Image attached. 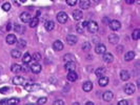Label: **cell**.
<instances>
[{"mask_svg":"<svg viewBox=\"0 0 140 105\" xmlns=\"http://www.w3.org/2000/svg\"><path fill=\"white\" fill-rule=\"evenodd\" d=\"M90 48H91V43L84 42V43L82 44V49H83V51H88Z\"/></svg>","mask_w":140,"mask_h":105,"instance_id":"cell-35","label":"cell"},{"mask_svg":"<svg viewBox=\"0 0 140 105\" xmlns=\"http://www.w3.org/2000/svg\"><path fill=\"white\" fill-rule=\"evenodd\" d=\"M103 55V61L104 62H106V63H111L113 62V60H114V57H113V55L111 53H104L102 54Z\"/></svg>","mask_w":140,"mask_h":105,"instance_id":"cell-8","label":"cell"},{"mask_svg":"<svg viewBox=\"0 0 140 105\" xmlns=\"http://www.w3.org/2000/svg\"><path fill=\"white\" fill-rule=\"evenodd\" d=\"M90 5H91L90 0H80L79 1V6L82 9H88L90 7Z\"/></svg>","mask_w":140,"mask_h":105,"instance_id":"cell-12","label":"cell"},{"mask_svg":"<svg viewBox=\"0 0 140 105\" xmlns=\"http://www.w3.org/2000/svg\"><path fill=\"white\" fill-rule=\"evenodd\" d=\"M108 24H110V27H111L112 31H118V29L121 27V23H120V21H118V20H112Z\"/></svg>","mask_w":140,"mask_h":105,"instance_id":"cell-4","label":"cell"},{"mask_svg":"<svg viewBox=\"0 0 140 105\" xmlns=\"http://www.w3.org/2000/svg\"><path fill=\"white\" fill-rule=\"evenodd\" d=\"M113 97H114L113 93L110 92V91H108V92H106V93H103V95H102L103 100H104V101H106V102H110V101H111V100L113 99Z\"/></svg>","mask_w":140,"mask_h":105,"instance_id":"cell-13","label":"cell"},{"mask_svg":"<svg viewBox=\"0 0 140 105\" xmlns=\"http://www.w3.org/2000/svg\"><path fill=\"white\" fill-rule=\"evenodd\" d=\"M31 60H32V56L28 53H26L23 55V58H22V62L23 63H26V64L30 63V62H31Z\"/></svg>","mask_w":140,"mask_h":105,"instance_id":"cell-30","label":"cell"},{"mask_svg":"<svg viewBox=\"0 0 140 105\" xmlns=\"http://www.w3.org/2000/svg\"><path fill=\"white\" fill-rule=\"evenodd\" d=\"M11 71L15 74H18L22 71V67H21V65H19V64H13L11 67Z\"/></svg>","mask_w":140,"mask_h":105,"instance_id":"cell-26","label":"cell"},{"mask_svg":"<svg viewBox=\"0 0 140 105\" xmlns=\"http://www.w3.org/2000/svg\"><path fill=\"white\" fill-rule=\"evenodd\" d=\"M66 3L68 4V5H71V6H74L75 4L77 3V0H66Z\"/></svg>","mask_w":140,"mask_h":105,"instance_id":"cell-39","label":"cell"},{"mask_svg":"<svg viewBox=\"0 0 140 105\" xmlns=\"http://www.w3.org/2000/svg\"><path fill=\"white\" fill-rule=\"evenodd\" d=\"M10 8H11V4H10L8 2H6V3H3L2 4V9L3 11H10Z\"/></svg>","mask_w":140,"mask_h":105,"instance_id":"cell-36","label":"cell"},{"mask_svg":"<svg viewBox=\"0 0 140 105\" xmlns=\"http://www.w3.org/2000/svg\"><path fill=\"white\" fill-rule=\"evenodd\" d=\"M126 2L128 4H133V3L135 2V0H126Z\"/></svg>","mask_w":140,"mask_h":105,"instance_id":"cell-45","label":"cell"},{"mask_svg":"<svg viewBox=\"0 0 140 105\" xmlns=\"http://www.w3.org/2000/svg\"><path fill=\"white\" fill-rule=\"evenodd\" d=\"M14 31L17 32L18 34H22V33H24V31H26V27H24L23 25H21V24H15Z\"/></svg>","mask_w":140,"mask_h":105,"instance_id":"cell-23","label":"cell"},{"mask_svg":"<svg viewBox=\"0 0 140 105\" xmlns=\"http://www.w3.org/2000/svg\"><path fill=\"white\" fill-rule=\"evenodd\" d=\"M135 92V85L133 83H126L124 85V93L128 95H132Z\"/></svg>","mask_w":140,"mask_h":105,"instance_id":"cell-3","label":"cell"},{"mask_svg":"<svg viewBox=\"0 0 140 105\" xmlns=\"http://www.w3.org/2000/svg\"><path fill=\"white\" fill-rule=\"evenodd\" d=\"M53 48L55 49V51H57V52L62 51L63 49V43L61 41H59V40H57V41H55L53 43Z\"/></svg>","mask_w":140,"mask_h":105,"instance_id":"cell-11","label":"cell"},{"mask_svg":"<svg viewBox=\"0 0 140 105\" xmlns=\"http://www.w3.org/2000/svg\"><path fill=\"white\" fill-rule=\"evenodd\" d=\"M31 71L34 73V74H39L40 72H41V65H40L39 63H34L31 65Z\"/></svg>","mask_w":140,"mask_h":105,"instance_id":"cell-10","label":"cell"},{"mask_svg":"<svg viewBox=\"0 0 140 105\" xmlns=\"http://www.w3.org/2000/svg\"><path fill=\"white\" fill-rule=\"evenodd\" d=\"M86 105H93V102H86Z\"/></svg>","mask_w":140,"mask_h":105,"instance_id":"cell-48","label":"cell"},{"mask_svg":"<svg viewBox=\"0 0 140 105\" xmlns=\"http://www.w3.org/2000/svg\"><path fill=\"white\" fill-rule=\"evenodd\" d=\"M64 59H66L68 61H74V60H73V56H72V55H70V54L66 55V56H64Z\"/></svg>","mask_w":140,"mask_h":105,"instance_id":"cell-41","label":"cell"},{"mask_svg":"<svg viewBox=\"0 0 140 105\" xmlns=\"http://www.w3.org/2000/svg\"><path fill=\"white\" fill-rule=\"evenodd\" d=\"M10 91V87H2V88H0V93L1 94H6L8 93Z\"/></svg>","mask_w":140,"mask_h":105,"instance_id":"cell-40","label":"cell"},{"mask_svg":"<svg viewBox=\"0 0 140 105\" xmlns=\"http://www.w3.org/2000/svg\"><path fill=\"white\" fill-rule=\"evenodd\" d=\"M57 21L59 23H66L68 21V14L66 12H60L57 14Z\"/></svg>","mask_w":140,"mask_h":105,"instance_id":"cell-2","label":"cell"},{"mask_svg":"<svg viewBox=\"0 0 140 105\" xmlns=\"http://www.w3.org/2000/svg\"><path fill=\"white\" fill-rule=\"evenodd\" d=\"M82 16H83V14H82V12L80 11V9H75V11L73 12V18L75 20L82 19Z\"/></svg>","mask_w":140,"mask_h":105,"instance_id":"cell-21","label":"cell"},{"mask_svg":"<svg viewBox=\"0 0 140 105\" xmlns=\"http://www.w3.org/2000/svg\"><path fill=\"white\" fill-rule=\"evenodd\" d=\"M66 42L70 45H74V44L77 42V37L74 36V35H68L66 37Z\"/></svg>","mask_w":140,"mask_h":105,"instance_id":"cell-16","label":"cell"},{"mask_svg":"<svg viewBox=\"0 0 140 105\" xmlns=\"http://www.w3.org/2000/svg\"><path fill=\"white\" fill-rule=\"evenodd\" d=\"M24 82H26V78L20 76H17L13 79V83L16 84V85H22V84H24Z\"/></svg>","mask_w":140,"mask_h":105,"instance_id":"cell-9","label":"cell"},{"mask_svg":"<svg viewBox=\"0 0 140 105\" xmlns=\"http://www.w3.org/2000/svg\"><path fill=\"white\" fill-rule=\"evenodd\" d=\"M66 71H75V68H76V64H75L74 61H68L66 63Z\"/></svg>","mask_w":140,"mask_h":105,"instance_id":"cell-22","label":"cell"},{"mask_svg":"<svg viewBox=\"0 0 140 105\" xmlns=\"http://www.w3.org/2000/svg\"><path fill=\"white\" fill-rule=\"evenodd\" d=\"M103 21H104V22H108H108H110V20H108V18H104V19H103ZM108 23H106V24H108Z\"/></svg>","mask_w":140,"mask_h":105,"instance_id":"cell-47","label":"cell"},{"mask_svg":"<svg viewBox=\"0 0 140 105\" xmlns=\"http://www.w3.org/2000/svg\"><path fill=\"white\" fill-rule=\"evenodd\" d=\"M46 101H48V99H46V97H42V98H39V99H38L37 103H38V104H44V103H46Z\"/></svg>","mask_w":140,"mask_h":105,"instance_id":"cell-38","label":"cell"},{"mask_svg":"<svg viewBox=\"0 0 140 105\" xmlns=\"http://www.w3.org/2000/svg\"><path fill=\"white\" fill-rule=\"evenodd\" d=\"M44 27H46L48 32H51L55 27V23L53 21H51V20H48V21H46V23H44Z\"/></svg>","mask_w":140,"mask_h":105,"instance_id":"cell-18","label":"cell"},{"mask_svg":"<svg viewBox=\"0 0 140 105\" xmlns=\"http://www.w3.org/2000/svg\"><path fill=\"white\" fill-rule=\"evenodd\" d=\"M88 25V21H84L82 23H78L76 25V31L79 33V34H82L83 31H84V27Z\"/></svg>","mask_w":140,"mask_h":105,"instance_id":"cell-14","label":"cell"},{"mask_svg":"<svg viewBox=\"0 0 140 105\" xmlns=\"http://www.w3.org/2000/svg\"><path fill=\"white\" fill-rule=\"evenodd\" d=\"M119 105H128V102L126 101V100H122V101H119V103H118Z\"/></svg>","mask_w":140,"mask_h":105,"instance_id":"cell-43","label":"cell"},{"mask_svg":"<svg viewBox=\"0 0 140 105\" xmlns=\"http://www.w3.org/2000/svg\"><path fill=\"white\" fill-rule=\"evenodd\" d=\"M82 88H83V91L84 92H91L92 91V88H93V83L92 82H90V81H86V82H84L83 83V85H82Z\"/></svg>","mask_w":140,"mask_h":105,"instance_id":"cell-17","label":"cell"},{"mask_svg":"<svg viewBox=\"0 0 140 105\" xmlns=\"http://www.w3.org/2000/svg\"><path fill=\"white\" fill-rule=\"evenodd\" d=\"M120 78H121L122 81H128L130 79V74L128 71H121L120 73Z\"/></svg>","mask_w":140,"mask_h":105,"instance_id":"cell-25","label":"cell"},{"mask_svg":"<svg viewBox=\"0 0 140 105\" xmlns=\"http://www.w3.org/2000/svg\"><path fill=\"white\" fill-rule=\"evenodd\" d=\"M108 41H110V43H112V44H117L118 41H119V37L117 36L116 34H112V35H110L108 36Z\"/></svg>","mask_w":140,"mask_h":105,"instance_id":"cell-19","label":"cell"},{"mask_svg":"<svg viewBox=\"0 0 140 105\" xmlns=\"http://www.w3.org/2000/svg\"><path fill=\"white\" fill-rule=\"evenodd\" d=\"M20 1H21V2H26V0H20Z\"/></svg>","mask_w":140,"mask_h":105,"instance_id":"cell-50","label":"cell"},{"mask_svg":"<svg viewBox=\"0 0 140 105\" xmlns=\"http://www.w3.org/2000/svg\"><path fill=\"white\" fill-rule=\"evenodd\" d=\"M31 18H32L31 14L26 13V12H24V13H22L21 15H20V20H21L22 22H30Z\"/></svg>","mask_w":140,"mask_h":105,"instance_id":"cell-7","label":"cell"},{"mask_svg":"<svg viewBox=\"0 0 140 105\" xmlns=\"http://www.w3.org/2000/svg\"><path fill=\"white\" fill-rule=\"evenodd\" d=\"M132 37H133V39L134 40H138L139 38H140V29H135V31L133 32V34H132Z\"/></svg>","mask_w":140,"mask_h":105,"instance_id":"cell-33","label":"cell"},{"mask_svg":"<svg viewBox=\"0 0 140 105\" xmlns=\"http://www.w3.org/2000/svg\"><path fill=\"white\" fill-rule=\"evenodd\" d=\"M17 42V38L15 35L13 34H10L6 36V43L8 44H14V43H16Z\"/></svg>","mask_w":140,"mask_h":105,"instance_id":"cell-15","label":"cell"},{"mask_svg":"<svg viewBox=\"0 0 140 105\" xmlns=\"http://www.w3.org/2000/svg\"><path fill=\"white\" fill-rule=\"evenodd\" d=\"M18 103H19V99H17V98H12V99L8 100V104H10V105H12V104H18Z\"/></svg>","mask_w":140,"mask_h":105,"instance_id":"cell-34","label":"cell"},{"mask_svg":"<svg viewBox=\"0 0 140 105\" xmlns=\"http://www.w3.org/2000/svg\"><path fill=\"white\" fill-rule=\"evenodd\" d=\"M38 23H39V19L37 16L34 18H31V20H30V26L31 27H36L38 25Z\"/></svg>","mask_w":140,"mask_h":105,"instance_id":"cell-27","label":"cell"},{"mask_svg":"<svg viewBox=\"0 0 140 105\" xmlns=\"http://www.w3.org/2000/svg\"><path fill=\"white\" fill-rule=\"evenodd\" d=\"M86 26H88V32L92 33V34H95L98 31V23L96 21H90V22H88Z\"/></svg>","mask_w":140,"mask_h":105,"instance_id":"cell-1","label":"cell"},{"mask_svg":"<svg viewBox=\"0 0 140 105\" xmlns=\"http://www.w3.org/2000/svg\"><path fill=\"white\" fill-rule=\"evenodd\" d=\"M93 1H94V2H99L100 0H93Z\"/></svg>","mask_w":140,"mask_h":105,"instance_id":"cell-49","label":"cell"},{"mask_svg":"<svg viewBox=\"0 0 140 105\" xmlns=\"http://www.w3.org/2000/svg\"><path fill=\"white\" fill-rule=\"evenodd\" d=\"M26 46V40H23V39H19V40H17V47H18V48H24Z\"/></svg>","mask_w":140,"mask_h":105,"instance_id":"cell-32","label":"cell"},{"mask_svg":"<svg viewBox=\"0 0 140 105\" xmlns=\"http://www.w3.org/2000/svg\"><path fill=\"white\" fill-rule=\"evenodd\" d=\"M77 79H78V75L75 73V71H68V81L75 82Z\"/></svg>","mask_w":140,"mask_h":105,"instance_id":"cell-6","label":"cell"},{"mask_svg":"<svg viewBox=\"0 0 140 105\" xmlns=\"http://www.w3.org/2000/svg\"><path fill=\"white\" fill-rule=\"evenodd\" d=\"M34 60H35V61H39V60H41V55H40L39 53H35L34 55H33V57H32Z\"/></svg>","mask_w":140,"mask_h":105,"instance_id":"cell-37","label":"cell"},{"mask_svg":"<svg viewBox=\"0 0 140 105\" xmlns=\"http://www.w3.org/2000/svg\"><path fill=\"white\" fill-rule=\"evenodd\" d=\"M11 56L15 59H19L21 57V53H20V51H18V49H13L11 52Z\"/></svg>","mask_w":140,"mask_h":105,"instance_id":"cell-31","label":"cell"},{"mask_svg":"<svg viewBox=\"0 0 140 105\" xmlns=\"http://www.w3.org/2000/svg\"><path fill=\"white\" fill-rule=\"evenodd\" d=\"M11 27H12L11 23H8V26H6V31H10V29H11Z\"/></svg>","mask_w":140,"mask_h":105,"instance_id":"cell-46","label":"cell"},{"mask_svg":"<svg viewBox=\"0 0 140 105\" xmlns=\"http://www.w3.org/2000/svg\"><path fill=\"white\" fill-rule=\"evenodd\" d=\"M95 52H96L97 54H99V55H102V54H104V53L106 52V45H104V44L99 43V44H97V45H96Z\"/></svg>","mask_w":140,"mask_h":105,"instance_id":"cell-5","label":"cell"},{"mask_svg":"<svg viewBox=\"0 0 140 105\" xmlns=\"http://www.w3.org/2000/svg\"><path fill=\"white\" fill-rule=\"evenodd\" d=\"M95 74H96V76H97L98 78H100V77L104 76V74H106V69H104L103 67H99V68H97V69H96V72H95Z\"/></svg>","mask_w":140,"mask_h":105,"instance_id":"cell-29","label":"cell"},{"mask_svg":"<svg viewBox=\"0 0 140 105\" xmlns=\"http://www.w3.org/2000/svg\"><path fill=\"white\" fill-rule=\"evenodd\" d=\"M54 104H55V105H63L64 102L61 101V100H57V101H55V102H54Z\"/></svg>","mask_w":140,"mask_h":105,"instance_id":"cell-42","label":"cell"},{"mask_svg":"<svg viewBox=\"0 0 140 105\" xmlns=\"http://www.w3.org/2000/svg\"><path fill=\"white\" fill-rule=\"evenodd\" d=\"M135 57V53L134 52H128L126 54V56H124V60L126 61H132Z\"/></svg>","mask_w":140,"mask_h":105,"instance_id":"cell-28","label":"cell"},{"mask_svg":"<svg viewBox=\"0 0 140 105\" xmlns=\"http://www.w3.org/2000/svg\"><path fill=\"white\" fill-rule=\"evenodd\" d=\"M24 88H26L28 92H34L35 89L39 88V86L38 85H34V84H32V83H28V84H26V85H24Z\"/></svg>","mask_w":140,"mask_h":105,"instance_id":"cell-24","label":"cell"},{"mask_svg":"<svg viewBox=\"0 0 140 105\" xmlns=\"http://www.w3.org/2000/svg\"><path fill=\"white\" fill-rule=\"evenodd\" d=\"M108 77H104V76H102V77H100L99 78V82H98V84L101 87H104V86H106L108 85Z\"/></svg>","mask_w":140,"mask_h":105,"instance_id":"cell-20","label":"cell"},{"mask_svg":"<svg viewBox=\"0 0 140 105\" xmlns=\"http://www.w3.org/2000/svg\"><path fill=\"white\" fill-rule=\"evenodd\" d=\"M0 104H1V105L8 104V100H6V99H3V100H1V101H0Z\"/></svg>","mask_w":140,"mask_h":105,"instance_id":"cell-44","label":"cell"}]
</instances>
